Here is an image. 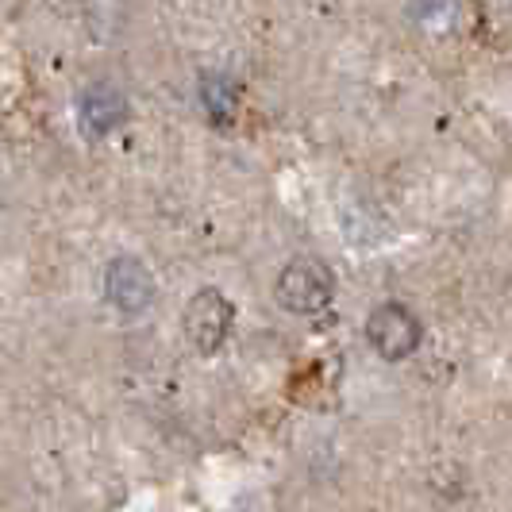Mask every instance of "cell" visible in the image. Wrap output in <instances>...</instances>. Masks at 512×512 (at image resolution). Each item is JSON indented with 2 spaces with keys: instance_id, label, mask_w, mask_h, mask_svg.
I'll list each match as a JSON object with an SVG mask.
<instances>
[{
  "instance_id": "6da1fadb",
  "label": "cell",
  "mask_w": 512,
  "mask_h": 512,
  "mask_svg": "<svg viewBox=\"0 0 512 512\" xmlns=\"http://www.w3.org/2000/svg\"><path fill=\"white\" fill-rule=\"evenodd\" d=\"M335 297V274L320 258H293L278 274V301L297 316L324 312Z\"/></svg>"
},
{
  "instance_id": "3957f363",
  "label": "cell",
  "mask_w": 512,
  "mask_h": 512,
  "mask_svg": "<svg viewBox=\"0 0 512 512\" xmlns=\"http://www.w3.org/2000/svg\"><path fill=\"white\" fill-rule=\"evenodd\" d=\"M420 320L412 316L405 305H378L370 312V320H366V339H370V347L389 362H401L409 359L412 351L420 347Z\"/></svg>"
},
{
  "instance_id": "277c9868",
  "label": "cell",
  "mask_w": 512,
  "mask_h": 512,
  "mask_svg": "<svg viewBox=\"0 0 512 512\" xmlns=\"http://www.w3.org/2000/svg\"><path fill=\"white\" fill-rule=\"evenodd\" d=\"M104 297L120 308V312L139 316V312H143V308H151V301H154L151 270L131 255L108 262V270H104Z\"/></svg>"
},
{
  "instance_id": "5b68a950",
  "label": "cell",
  "mask_w": 512,
  "mask_h": 512,
  "mask_svg": "<svg viewBox=\"0 0 512 512\" xmlns=\"http://www.w3.org/2000/svg\"><path fill=\"white\" fill-rule=\"evenodd\" d=\"M77 112H81V128L89 131V135H108V131H116L128 120V101L112 85H93L81 97Z\"/></svg>"
},
{
  "instance_id": "7a4b0ae2",
  "label": "cell",
  "mask_w": 512,
  "mask_h": 512,
  "mask_svg": "<svg viewBox=\"0 0 512 512\" xmlns=\"http://www.w3.org/2000/svg\"><path fill=\"white\" fill-rule=\"evenodd\" d=\"M235 308L220 289H201L193 293V301L185 305V335L201 355H216L231 335Z\"/></svg>"
},
{
  "instance_id": "52a82bcc",
  "label": "cell",
  "mask_w": 512,
  "mask_h": 512,
  "mask_svg": "<svg viewBox=\"0 0 512 512\" xmlns=\"http://www.w3.org/2000/svg\"><path fill=\"white\" fill-rule=\"evenodd\" d=\"M455 0H416V20L424 31H447L455 24Z\"/></svg>"
},
{
  "instance_id": "8992f818",
  "label": "cell",
  "mask_w": 512,
  "mask_h": 512,
  "mask_svg": "<svg viewBox=\"0 0 512 512\" xmlns=\"http://www.w3.org/2000/svg\"><path fill=\"white\" fill-rule=\"evenodd\" d=\"M201 104H205V116L212 124L228 128L231 120H235V112H239V93H235V85H231L228 77L205 74L201 77Z\"/></svg>"
}]
</instances>
